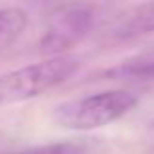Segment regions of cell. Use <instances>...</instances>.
<instances>
[{"label": "cell", "instance_id": "1", "mask_svg": "<svg viewBox=\"0 0 154 154\" xmlns=\"http://www.w3.org/2000/svg\"><path fill=\"white\" fill-rule=\"evenodd\" d=\"M78 68V57L60 55L4 72L0 74V107L37 98L43 92L66 82Z\"/></svg>", "mask_w": 154, "mask_h": 154}, {"label": "cell", "instance_id": "7", "mask_svg": "<svg viewBox=\"0 0 154 154\" xmlns=\"http://www.w3.org/2000/svg\"><path fill=\"white\" fill-rule=\"evenodd\" d=\"M12 154H82V148L78 144L70 143H59V144H47V146H35L27 150L12 152Z\"/></svg>", "mask_w": 154, "mask_h": 154}, {"label": "cell", "instance_id": "6", "mask_svg": "<svg viewBox=\"0 0 154 154\" xmlns=\"http://www.w3.org/2000/svg\"><path fill=\"white\" fill-rule=\"evenodd\" d=\"M27 26V14L18 6L0 8V49L18 41Z\"/></svg>", "mask_w": 154, "mask_h": 154}, {"label": "cell", "instance_id": "5", "mask_svg": "<svg viewBox=\"0 0 154 154\" xmlns=\"http://www.w3.org/2000/svg\"><path fill=\"white\" fill-rule=\"evenodd\" d=\"M148 33H154V2L137 6L115 29V35L121 39H133Z\"/></svg>", "mask_w": 154, "mask_h": 154}, {"label": "cell", "instance_id": "2", "mask_svg": "<svg viewBox=\"0 0 154 154\" xmlns=\"http://www.w3.org/2000/svg\"><path fill=\"white\" fill-rule=\"evenodd\" d=\"M137 96L127 90H105L57 105L53 117L68 131H92L111 125L137 105Z\"/></svg>", "mask_w": 154, "mask_h": 154}, {"label": "cell", "instance_id": "4", "mask_svg": "<svg viewBox=\"0 0 154 154\" xmlns=\"http://www.w3.org/2000/svg\"><path fill=\"white\" fill-rule=\"evenodd\" d=\"M109 80H131V82H154V51L123 60L105 72Z\"/></svg>", "mask_w": 154, "mask_h": 154}, {"label": "cell", "instance_id": "3", "mask_svg": "<svg viewBox=\"0 0 154 154\" xmlns=\"http://www.w3.org/2000/svg\"><path fill=\"white\" fill-rule=\"evenodd\" d=\"M96 20V8L90 4H60L53 10L49 29L41 39V51L60 57L92 29Z\"/></svg>", "mask_w": 154, "mask_h": 154}]
</instances>
